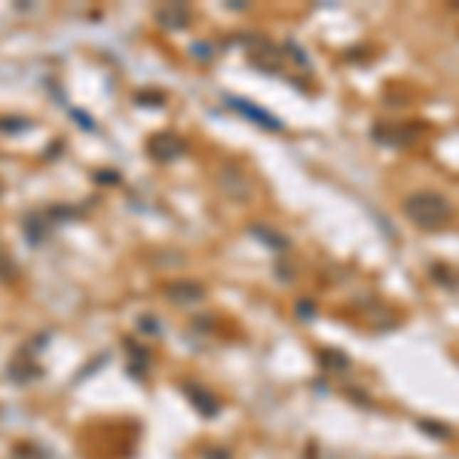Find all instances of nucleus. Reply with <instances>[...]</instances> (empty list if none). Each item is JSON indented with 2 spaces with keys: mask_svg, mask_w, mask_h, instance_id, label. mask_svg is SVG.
<instances>
[{
  "mask_svg": "<svg viewBox=\"0 0 459 459\" xmlns=\"http://www.w3.org/2000/svg\"><path fill=\"white\" fill-rule=\"evenodd\" d=\"M401 209H404V218L411 223H416V227H423V230H438L453 218L450 199H447L444 193H435V190L411 193Z\"/></svg>",
  "mask_w": 459,
  "mask_h": 459,
  "instance_id": "f257e3e1",
  "label": "nucleus"
}]
</instances>
